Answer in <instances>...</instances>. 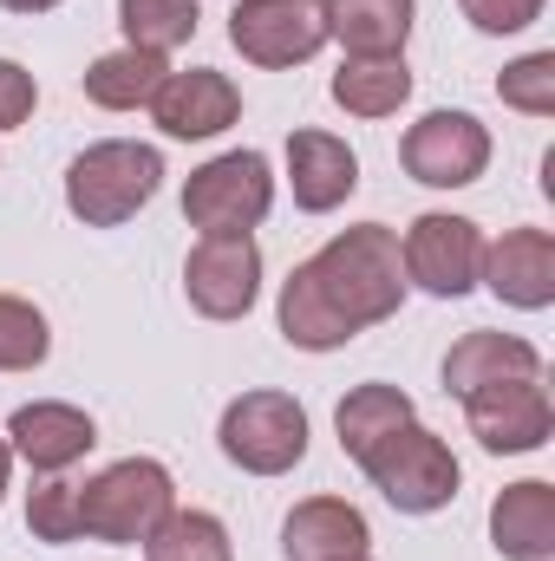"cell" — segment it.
I'll use <instances>...</instances> for the list:
<instances>
[{
  "mask_svg": "<svg viewBox=\"0 0 555 561\" xmlns=\"http://www.w3.org/2000/svg\"><path fill=\"white\" fill-rule=\"evenodd\" d=\"M399 262H406V280H412V287L438 294V300H457V294L477 287V268H484V229H477L471 216L431 209V216L412 222Z\"/></svg>",
  "mask_w": 555,
  "mask_h": 561,
  "instance_id": "cell-9",
  "label": "cell"
},
{
  "mask_svg": "<svg viewBox=\"0 0 555 561\" xmlns=\"http://www.w3.org/2000/svg\"><path fill=\"white\" fill-rule=\"evenodd\" d=\"M406 300L399 236L386 222L340 229L320 255H307L281 287V340L301 353H333L353 333L393 320Z\"/></svg>",
  "mask_w": 555,
  "mask_h": 561,
  "instance_id": "cell-1",
  "label": "cell"
},
{
  "mask_svg": "<svg viewBox=\"0 0 555 561\" xmlns=\"http://www.w3.org/2000/svg\"><path fill=\"white\" fill-rule=\"evenodd\" d=\"M347 561H366V556H347Z\"/></svg>",
  "mask_w": 555,
  "mask_h": 561,
  "instance_id": "cell-32",
  "label": "cell"
},
{
  "mask_svg": "<svg viewBox=\"0 0 555 561\" xmlns=\"http://www.w3.org/2000/svg\"><path fill=\"white\" fill-rule=\"evenodd\" d=\"M183 294L203 320H242L262 294V249L256 236H203L183 262Z\"/></svg>",
  "mask_w": 555,
  "mask_h": 561,
  "instance_id": "cell-10",
  "label": "cell"
},
{
  "mask_svg": "<svg viewBox=\"0 0 555 561\" xmlns=\"http://www.w3.org/2000/svg\"><path fill=\"white\" fill-rule=\"evenodd\" d=\"M46 353H53L46 313L20 294H0V373H33Z\"/></svg>",
  "mask_w": 555,
  "mask_h": 561,
  "instance_id": "cell-25",
  "label": "cell"
},
{
  "mask_svg": "<svg viewBox=\"0 0 555 561\" xmlns=\"http://www.w3.org/2000/svg\"><path fill=\"white\" fill-rule=\"evenodd\" d=\"M223 457L249 477H281L307 457V412L287 392H242L223 412Z\"/></svg>",
  "mask_w": 555,
  "mask_h": 561,
  "instance_id": "cell-6",
  "label": "cell"
},
{
  "mask_svg": "<svg viewBox=\"0 0 555 561\" xmlns=\"http://www.w3.org/2000/svg\"><path fill=\"white\" fill-rule=\"evenodd\" d=\"M477 280L503 300V307H550L555 300V242L550 229H510L503 242H484V268Z\"/></svg>",
  "mask_w": 555,
  "mask_h": 561,
  "instance_id": "cell-13",
  "label": "cell"
},
{
  "mask_svg": "<svg viewBox=\"0 0 555 561\" xmlns=\"http://www.w3.org/2000/svg\"><path fill=\"white\" fill-rule=\"evenodd\" d=\"M170 79V66H163V53H144V46H118V53H105V59H92L86 66V99L99 105V112H138L157 99V85Z\"/></svg>",
  "mask_w": 555,
  "mask_h": 561,
  "instance_id": "cell-20",
  "label": "cell"
},
{
  "mask_svg": "<svg viewBox=\"0 0 555 561\" xmlns=\"http://www.w3.org/2000/svg\"><path fill=\"white\" fill-rule=\"evenodd\" d=\"M33 105H39V85H33V72H26L20 59H0V131L26 125V118H33Z\"/></svg>",
  "mask_w": 555,
  "mask_h": 561,
  "instance_id": "cell-29",
  "label": "cell"
},
{
  "mask_svg": "<svg viewBox=\"0 0 555 561\" xmlns=\"http://www.w3.org/2000/svg\"><path fill=\"white\" fill-rule=\"evenodd\" d=\"M157 183H163V157L150 144L105 138V144H92L86 157H72V170H66V209L86 229H118V222H132L144 203L157 196Z\"/></svg>",
  "mask_w": 555,
  "mask_h": 561,
  "instance_id": "cell-2",
  "label": "cell"
},
{
  "mask_svg": "<svg viewBox=\"0 0 555 561\" xmlns=\"http://www.w3.org/2000/svg\"><path fill=\"white\" fill-rule=\"evenodd\" d=\"M464 419H471V437L484 450L523 457V450L550 444L555 405H550V392H543V373H536V379H497V386L464 392Z\"/></svg>",
  "mask_w": 555,
  "mask_h": 561,
  "instance_id": "cell-11",
  "label": "cell"
},
{
  "mask_svg": "<svg viewBox=\"0 0 555 561\" xmlns=\"http://www.w3.org/2000/svg\"><path fill=\"white\" fill-rule=\"evenodd\" d=\"M7 13H46V7H59V0H0Z\"/></svg>",
  "mask_w": 555,
  "mask_h": 561,
  "instance_id": "cell-30",
  "label": "cell"
},
{
  "mask_svg": "<svg viewBox=\"0 0 555 561\" xmlns=\"http://www.w3.org/2000/svg\"><path fill=\"white\" fill-rule=\"evenodd\" d=\"M360 470L380 483V496L399 516H431V510H444L457 496V457H451V444L438 431H424L418 419L399 424L386 444H373L360 457Z\"/></svg>",
  "mask_w": 555,
  "mask_h": 561,
  "instance_id": "cell-5",
  "label": "cell"
},
{
  "mask_svg": "<svg viewBox=\"0 0 555 561\" xmlns=\"http://www.w3.org/2000/svg\"><path fill=\"white\" fill-rule=\"evenodd\" d=\"M287 183H294V203L307 216H327L360 190V157L333 131H294L287 138Z\"/></svg>",
  "mask_w": 555,
  "mask_h": 561,
  "instance_id": "cell-15",
  "label": "cell"
},
{
  "mask_svg": "<svg viewBox=\"0 0 555 561\" xmlns=\"http://www.w3.org/2000/svg\"><path fill=\"white\" fill-rule=\"evenodd\" d=\"M366 542H373L366 516L353 503H340V496H307L281 523V556L287 561H347V556H366Z\"/></svg>",
  "mask_w": 555,
  "mask_h": 561,
  "instance_id": "cell-16",
  "label": "cell"
},
{
  "mask_svg": "<svg viewBox=\"0 0 555 561\" xmlns=\"http://www.w3.org/2000/svg\"><path fill=\"white\" fill-rule=\"evenodd\" d=\"M490 542H497V556H510V561H550L555 556V490L543 477L510 483L490 503Z\"/></svg>",
  "mask_w": 555,
  "mask_h": 561,
  "instance_id": "cell-17",
  "label": "cell"
},
{
  "mask_svg": "<svg viewBox=\"0 0 555 561\" xmlns=\"http://www.w3.org/2000/svg\"><path fill=\"white\" fill-rule=\"evenodd\" d=\"M333 424H340V450L360 463L373 444H386L399 424H412V399L399 392V386H353L347 399H340V412H333Z\"/></svg>",
  "mask_w": 555,
  "mask_h": 561,
  "instance_id": "cell-22",
  "label": "cell"
},
{
  "mask_svg": "<svg viewBox=\"0 0 555 561\" xmlns=\"http://www.w3.org/2000/svg\"><path fill=\"white\" fill-rule=\"evenodd\" d=\"M275 209V170L262 150H223L183 183V216L203 236H249Z\"/></svg>",
  "mask_w": 555,
  "mask_h": 561,
  "instance_id": "cell-4",
  "label": "cell"
},
{
  "mask_svg": "<svg viewBox=\"0 0 555 561\" xmlns=\"http://www.w3.org/2000/svg\"><path fill=\"white\" fill-rule=\"evenodd\" d=\"M477 33H523L543 20V0H457Z\"/></svg>",
  "mask_w": 555,
  "mask_h": 561,
  "instance_id": "cell-28",
  "label": "cell"
},
{
  "mask_svg": "<svg viewBox=\"0 0 555 561\" xmlns=\"http://www.w3.org/2000/svg\"><path fill=\"white\" fill-rule=\"evenodd\" d=\"M229 39H236V53L249 66H269V72L301 66V59H314L333 39L327 0H236Z\"/></svg>",
  "mask_w": 555,
  "mask_h": 561,
  "instance_id": "cell-7",
  "label": "cell"
},
{
  "mask_svg": "<svg viewBox=\"0 0 555 561\" xmlns=\"http://www.w3.org/2000/svg\"><path fill=\"white\" fill-rule=\"evenodd\" d=\"M497 99H503L510 112L555 118V53H523L517 66H503V79H497Z\"/></svg>",
  "mask_w": 555,
  "mask_h": 561,
  "instance_id": "cell-26",
  "label": "cell"
},
{
  "mask_svg": "<svg viewBox=\"0 0 555 561\" xmlns=\"http://www.w3.org/2000/svg\"><path fill=\"white\" fill-rule=\"evenodd\" d=\"M7 444H13V457H26L39 477H59V470H72L92 444H99V431L92 419L79 412V405H59V399H39V405H20L7 431H0Z\"/></svg>",
  "mask_w": 555,
  "mask_h": 561,
  "instance_id": "cell-14",
  "label": "cell"
},
{
  "mask_svg": "<svg viewBox=\"0 0 555 561\" xmlns=\"http://www.w3.org/2000/svg\"><path fill=\"white\" fill-rule=\"evenodd\" d=\"M399 163L424 190H464L490 170V131L471 112H424L399 144Z\"/></svg>",
  "mask_w": 555,
  "mask_h": 561,
  "instance_id": "cell-8",
  "label": "cell"
},
{
  "mask_svg": "<svg viewBox=\"0 0 555 561\" xmlns=\"http://www.w3.org/2000/svg\"><path fill=\"white\" fill-rule=\"evenodd\" d=\"M543 373V353L517 333H464L451 353H444V392H477V386H497V379H536Z\"/></svg>",
  "mask_w": 555,
  "mask_h": 561,
  "instance_id": "cell-18",
  "label": "cell"
},
{
  "mask_svg": "<svg viewBox=\"0 0 555 561\" xmlns=\"http://www.w3.org/2000/svg\"><path fill=\"white\" fill-rule=\"evenodd\" d=\"M7 477H13V444L0 437V496H7Z\"/></svg>",
  "mask_w": 555,
  "mask_h": 561,
  "instance_id": "cell-31",
  "label": "cell"
},
{
  "mask_svg": "<svg viewBox=\"0 0 555 561\" xmlns=\"http://www.w3.org/2000/svg\"><path fill=\"white\" fill-rule=\"evenodd\" d=\"M144 561H236V549H229V529L209 510H170L144 536Z\"/></svg>",
  "mask_w": 555,
  "mask_h": 561,
  "instance_id": "cell-23",
  "label": "cell"
},
{
  "mask_svg": "<svg viewBox=\"0 0 555 561\" xmlns=\"http://www.w3.org/2000/svg\"><path fill=\"white\" fill-rule=\"evenodd\" d=\"M177 510V483L157 457H125L79 483V536L92 542H144Z\"/></svg>",
  "mask_w": 555,
  "mask_h": 561,
  "instance_id": "cell-3",
  "label": "cell"
},
{
  "mask_svg": "<svg viewBox=\"0 0 555 561\" xmlns=\"http://www.w3.org/2000/svg\"><path fill=\"white\" fill-rule=\"evenodd\" d=\"M406 99H412L406 53H366V59H347L333 72V105L353 118H393Z\"/></svg>",
  "mask_w": 555,
  "mask_h": 561,
  "instance_id": "cell-19",
  "label": "cell"
},
{
  "mask_svg": "<svg viewBox=\"0 0 555 561\" xmlns=\"http://www.w3.org/2000/svg\"><path fill=\"white\" fill-rule=\"evenodd\" d=\"M118 26H125V46L170 53L196 33V0H118Z\"/></svg>",
  "mask_w": 555,
  "mask_h": 561,
  "instance_id": "cell-24",
  "label": "cell"
},
{
  "mask_svg": "<svg viewBox=\"0 0 555 561\" xmlns=\"http://www.w3.org/2000/svg\"><path fill=\"white\" fill-rule=\"evenodd\" d=\"M26 529L39 542H79V483L46 477L26 490Z\"/></svg>",
  "mask_w": 555,
  "mask_h": 561,
  "instance_id": "cell-27",
  "label": "cell"
},
{
  "mask_svg": "<svg viewBox=\"0 0 555 561\" xmlns=\"http://www.w3.org/2000/svg\"><path fill=\"white\" fill-rule=\"evenodd\" d=\"M150 118H157L163 138H183V144L190 138H216V131H229V125L242 118V92H236L223 72L190 66V72H170V79L157 85Z\"/></svg>",
  "mask_w": 555,
  "mask_h": 561,
  "instance_id": "cell-12",
  "label": "cell"
},
{
  "mask_svg": "<svg viewBox=\"0 0 555 561\" xmlns=\"http://www.w3.org/2000/svg\"><path fill=\"white\" fill-rule=\"evenodd\" d=\"M327 26L347 46V59L366 53H406L412 33V0H327Z\"/></svg>",
  "mask_w": 555,
  "mask_h": 561,
  "instance_id": "cell-21",
  "label": "cell"
}]
</instances>
